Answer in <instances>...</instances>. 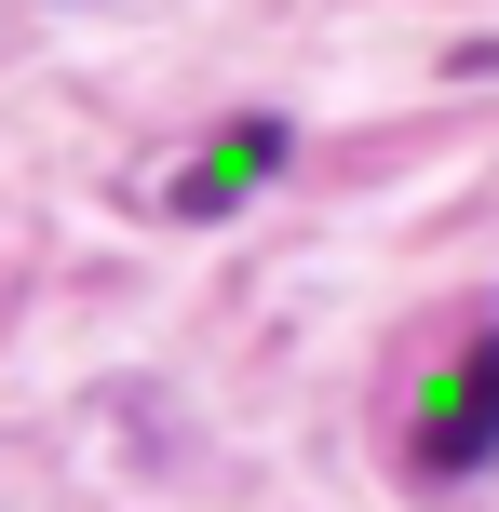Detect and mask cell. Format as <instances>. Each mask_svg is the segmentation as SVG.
Here are the masks:
<instances>
[{"instance_id":"6da1fadb","label":"cell","mask_w":499,"mask_h":512,"mask_svg":"<svg viewBox=\"0 0 499 512\" xmlns=\"http://www.w3.org/2000/svg\"><path fill=\"white\" fill-rule=\"evenodd\" d=\"M486 459H499V324L459 337V351L419 378V405H405V472L459 486V472H486Z\"/></svg>"},{"instance_id":"7a4b0ae2","label":"cell","mask_w":499,"mask_h":512,"mask_svg":"<svg viewBox=\"0 0 499 512\" xmlns=\"http://www.w3.org/2000/svg\"><path fill=\"white\" fill-rule=\"evenodd\" d=\"M257 176H284V122H270V108H257V122H230L203 162H176V176H162V203H176V216H230Z\"/></svg>"}]
</instances>
